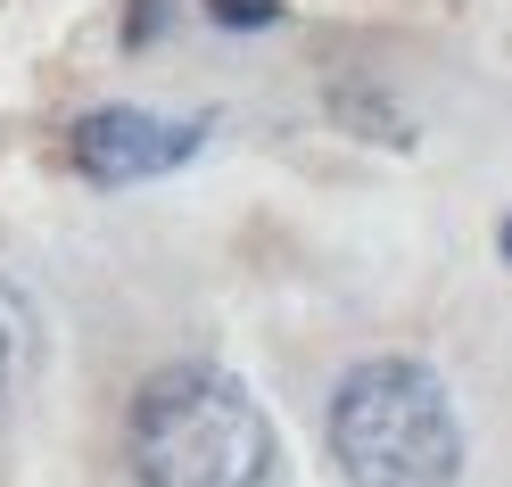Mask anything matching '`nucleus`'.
<instances>
[{
	"label": "nucleus",
	"mask_w": 512,
	"mask_h": 487,
	"mask_svg": "<svg viewBox=\"0 0 512 487\" xmlns=\"http://www.w3.org/2000/svg\"><path fill=\"white\" fill-rule=\"evenodd\" d=\"M124 463L141 487H265L281 438L223 364H157L124 405Z\"/></svg>",
	"instance_id": "1"
},
{
	"label": "nucleus",
	"mask_w": 512,
	"mask_h": 487,
	"mask_svg": "<svg viewBox=\"0 0 512 487\" xmlns=\"http://www.w3.org/2000/svg\"><path fill=\"white\" fill-rule=\"evenodd\" d=\"M323 446L347 487H455L463 479V413L455 388L422 355H364L323 405Z\"/></svg>",
	"instance_id": "2"
},
{
	"label": "nucleus",
	"mask_w": 512,
	"mask_h": 487,
	"mask_svg": "<svg viewBox=\"0 0 512 487\" xmlns=\"http://www.w3.org/2000/svg\"><path fill=\"white\" fill-rule=\"evenodd\" d=\"M215 116H157V108H91L67 124V166L100 190H124V182H157V174H182L190 157L207 149Z\"/></svg>",
	"instance_id": "3"
},
{
	"label": "nucleus",
	"mask_w": 512,
	"mask_h": 487,
	"mask_svg": "<svg viewBox=\"0 0 512 487\" xmlns=\"http://www.w3.org/2000/svg\"><path fill=\"white\" fill-rule=\"evenodd\" d=\"M323 108H331V124H347V133H364V141H380V149H413V141H422V124L397 108V91H380V83H364V75H339V83L323 91Z\"/></svg>",
	"instance_id": "4"
},
{
	"label": "nucleus",
	"mask_w": 512,
	"mask_h": 487,
	"mask_svg": "<svg viewBox=\"0 0 512 487\" xmlns=\"http://www.w3.org/2000/svg\"><path fill=\"white\" fill-rule=\"evenodd\" d=\"M199 17L223 25V34H273L290 9H281V0H199Z\"/></svg>",
	"instance_id": "5"
},
{
	"label": "nucleus",
	"mask_w": 512,
	"mask_h": 487,
	"mask_svg": "<svg viewBox=\"0 0 512 487\" xmlns=\"http://www.w3.org/2000/svg\"><path fill=\"white\" fill-rule=\"evenodd\" d=\"M166 9H174V0H124V25H116L124 50H149L157 34H166Z\"/></svg>",
	"instance_id": "6"
},
{
	"label": "nucleus",
	"mask_w": 512,
	"mask_h": 487,
	"mask_svg": "<svg viewBox=\"0 0 512 487\" xmlns=\"http://www.w3.org/2000/svg\"><path fill=\"white\" fill-rule=\"evenodd\" d=\"M9 372H17V322H9V306H0V397H9Z\"/></svg>",
	"instance_id": "7"
},
{
	"label": "nucleus",
	"mask_w": 512,
	"mask_h": 487,
	"mask_svg": "<svg viewBox=\"0 0 512 487\" xmlns=\"http://www.w3.org/2000/svg\"><path fill=\"white\" fill-rule=\"evenodd\" d=\"M496 256H504V265H512V215L496 223Z\"/></svg>",
	"instance_id": "8"
}]
</instances>
